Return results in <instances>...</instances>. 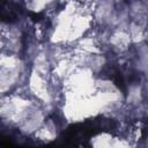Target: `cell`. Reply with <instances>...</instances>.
<instances>
[]
</instances>
